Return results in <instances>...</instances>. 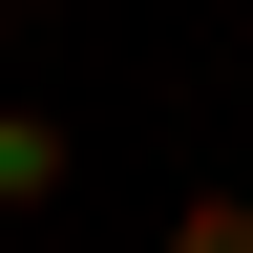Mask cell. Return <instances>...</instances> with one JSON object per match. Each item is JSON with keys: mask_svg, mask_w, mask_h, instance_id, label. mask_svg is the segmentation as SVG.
Listing matches in <instances>:
<instances>
[{"mask_svg": "<svg viewBox=\"0 0 253 253\" xmlns=\"http://www.w3.org/2000/svg\"><path fill=\"white\" fill-rule=\"evenodd\" d=\"M169 253H253V190H190V211H169Z\"/></svg>", "mask_w": 253, "mask_h": 253, "instance_id": "obj_2", "label": "cell"}, {"mask_svg": "<svg viewBox=\"0 0 253 253\" xmlns=\"http://www.w3.org/2000/svg\"><path fill=\"white\" fill-rule=\"evenodd\" d=\"M63 169H84V126L63 106H0V211H63Z\"/></svg>", "mask_w": 253, "mask_h": 253, "instance_id": "obj_1", "label": "cell"}]
</instances>
